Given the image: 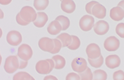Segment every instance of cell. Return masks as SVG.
Returning a JSON list of instances; mask_svg holds the SVG:
<instances>
[{"instance_id":"cell-26","label":"cell","mask_w":124,"mask_h":80,"mask_svg":"<svg viewBox=\"0 0 124 80\" xmlns=\"http://www.w3.org/2000/svg\"><path fill=\"white\" fill-rule=\"evenodd\" d=\"M72 41L71 44L67 47L71 50H76L78 49L80 46V41L79 39L76 36L72 35Z\"/></svg>"},{"instance_id":"cell-34","label":"cell","mask_w":124,"mask_h":80,"mask_svg":"<svg viewBox=\"0 0 124 80\" xmlns=\"http://www.w3.org/2000/svg\"><path fill=\"white\" fill-rule=\"evenodd\" d=\"M12 0H0V3L2 5H7L11 3Z\"/></svg>"},{"instance_id":"cell-11","label":"cell","mask_w":124,"mask_h":80,"mask_svg":"<svg viewBox=\"0 0 124 80\" xmlns=\"http://www.w3.org/2000/svg\"><path fill=\"white\" fill-rule=\"evenodd\" d=\"M93 30L97 35L100 36L104 35L109 31V25L107 22L103 20H100L94 24Z\"/></svg>"},{"instance_id":"cell-6","label":"cell","mask_w":124,"mask_h":80,"mask_svg":"<svg viewBox=\"0 0 124 80\" xmlns=\"http://www.w3.org/2000/svg\"><path fill=\"white\" fill-rule=\"evenodd\" d=\"M71 66L74 71L78 73L83 72L87 68L86 60L80 57L75 58L71 62Z\"/></svg>"},{"instance_id":"cell-20","label":"cell","mask_w":124,"mask_h":80,"mask_svg":"<svg viewBox=\"0 0 124 80\" xmlns=\"http://www.w3.org/2000/svg\"><path fill=\"white\" fill-rule=\"evenodd\" d=\"M49 0H34L33 6L37 11H42L49 5Z\"/></svg>"},{"instance_id":"cell-35","label":"cell","mask_w":124,"mask_h":80,"mask_svg":"<svg viewBox=\"0 0 124 80\" xmlns=\"http://www.w3.org/2000/svg\"><path fill=\"white\" fill-rule=\"evenodd\" d=\"M44 80H57L58 79L54 76H52V75H49V76H46L44 78Z\"/></svg>"},{"instance_id":"cell-38","label":"cell","mask_w":124,"mask_h":80,"mask_svg":"<svg viewBox=\"0 0 124 80\" xmlns=\"http://www.w3.org/2000/svg\"><path fill=\"white\" fill-rule=\"evenodd\" d=\"M26 1H29V0H26Z\"/></svg>"},{"instance_id":"cell-7","label":"cell","mask_w":124,"mask_h":80,"mask_svg":"<svg viewBox=\"0 0 124 80\" xmlns=\"http://www.w3.org/2000/svg\"><path fill=\"white\" fill-rule=\"evenodd\" d=\"M120 42L118 39L114 36L107 38L104 43V47L108 52H115L119 48Z\"/></svg>"},{"instance_id":"cell-9","label":"cell","mask_w":124,"mask_h":80,"mask_svg":"<svg viewBox=\"0 0 124 80\" xmlns=\"http://www.w3.org/2000/svg\"><path fill=\"white\" fill-rule=\"evenodd\" d=\"M38 46L42 51L51 53L54 48V40L48 37L42 38L39 40Z\"/></svg>"},{"instance_id":"cell-27","label":"cell","mask_w":124,"mask_h":80,"mask_svg":"<svg viewBox=\"0 0 124 80\" xmlns=\"http://www.w3.org/2000/svg\"><path fill=\"white\" fill-rule=\"evenodd\" d=\"M54 48L50 53L55 54L59 53L61 50L62 47V44L60 40L58 39H54Z\"/></svg>"},{"instance_id":"cell-10","label":"cell","mask_w":124,"mask_h":80,"mask_svg":"<svg viewBox=\"0 0 124 80\" xmlns=\"http://www.w3.org/2000/svg\"><path fill=\"white\" fill-rule=\"evenodd\" d=\"M86 53L88 58L91 59H96L101 55L100 47L95 43H91L87 46Z\"/></svg>"},{"instance_id":"cell-18","label":"cell","mask_w":124,"mask_h":80,"mask_svg":"<svg viewBox=\"0 0 124 80\" xmlns=\"http://www.w3.org/2000/svg\"><path fill=\"white\" fill-rule=\"evenodd\" d=\"M54 64V68L57 70H60L65 67L66 65V60L61 55H55L52 58Z\"/></svg>"},{"instance_id":"cell-29","label":"cell","mask_w":124,"mask_h":80,"mask_svg":"<svg viewBox=\"0 0 124 80\" xmlns=\"http://www.w3.org/2000/svg\"><path fill=\"white\" fill-rule=\"evenodd\" d=\"M113 79L114 80H124V72L122 70H119L113 74Z\"/></svg>"},{"instance_id":"cell-23","label":"cell","mask_w":124,"mask_h":80,"mask_svg":"<svg viewBox=\"0 0 124 80\" xmlns=\"http://www.w3.org/2000/svg\"><path fill=\"white\" fill-rule=\"evenodd\" d=\"M88 61L91 66L95 68H99L102 66L104 62V59L101 55L99 57L95 59L88 58Z\"/></svg>"},{"instance_id":"cell-30","label":"cell","mask_w":124,"mask_h":80,"mask_svg":"<svg viewBox=\"0 0 124 80\" xmlns=\"http://www.w3.org/2000/svg\"><path fill=\"white\" fill-rule=\"evenodd\" d=\"M98 2L94 1H91L88 3H87L86 6H85V10H86V12L90 14V15H92V9L93 7V6L97 4Z\"/></svg>"},{"instance_id":"cell-2","label":"cell","mask_w":124,"mask_h":80,"mask_svg":"<svg viewBox=\"0 0 124 80\" xmlns=\"http://www.w3.org/2000/svg\"><path fill=\"white\" fill-rule=\"evenodd\" d=\"M19 61L18 56H10L7 58L4 64L5 71L8 74H13L19 69Z\"/></svg>"},{"instance_id":"cell-24","label":"cell","mask_w":124,"mask_h":80,"mask_svg":"<svg viewBox=\"0 0 124 80\" xmlns=\"http://www.w3.org/2000/svg\"><path fill=\"white\" fill-rule=\"evenodd\" d=\"M93 80H106L107 78V74L102 70H97L93 73Z\"/></svg>"},{"instance_id":"cell-14","label":"cell","mask_w":124,"mask_h":80,"mask_svg":"<svg viewBox=\"0 0 124 80\" xmlns=\"http://www.w3.org/2000/svg\"><path fill=\"white\" fill-rule=\"evenodd\" d=\"M110 16L114 21H121L124 18V10L119 6L114 7L110 10Z\"/></svg>"},{"instance_id":"cell-22","label":"cell","mask_w":124,"mask_h":80,"mask_svg":"<svg viewBox=\"0 0 124 80\" xmlns=\"http://www.w3.org/2000/svg\"><path fill=\"white\" fill-rule=\"evenodd\" d=\"M14 80H33L34 79L25 72H19L16 74L13 77Z\"/></svg>"},{"instance_id":"cell-16","label":"cell","mask_w":124,"mask_h":80,"mask_svg":"<svg viewBox=\"0 0 124 80\" xmlns=\"http://www.w3.org/2000/svg\"><path fill=\"white\" fill-rule=\"evenodd\" d=\"M48 20V17L44 12H38L36 20L33 22V24L37 28L43 27Z\"/></svg>"},{"instance_id":"cell-37","label":"cell","mask_w":124,"mask_h":80,"mask_svg":"<svg viewBox=\"0 0 124 80\" xmlns=\"http://www.w3.org/2000/svg\"><path fill=\"white\" fill-rule=\"evenodd\" d=\"M60 1H63V0H60Z\"/></svg>"},{"instance_id":"cell-15","label":"cell","mask_w":124,"mask_h":80,"mask_svg":"<svg viewBox=\"0 0 124 80\" xmlns=\"http://www.w3.org/2000/svg\"><path fill=\"white\" fill-rule=\"evenodd\" d=\"M61 7L64 12L71 14L75 11L76 5L73 0H63L61 4Z\"/></svg>"},{"instance_id":"cell-3","label":"cell","mask_w":124,"mask_h":80,"mask_svg":"<svg viewBox=\"0 0 124 80\" xmlns=\"http://www.w3.org/2000/svg\"><path fill=\"white\" fill-rule=\"evenodd\" d=\"M19 14L24 21L29 24L33 22L37 17V13L34 9L30 6L23 7L20 10Z\"/></svg>"},{"instance_id":"cell-21","label":"cell","mask_w":124,"mask_h":80,"mask_svg":"<svg viewBox=\"0 0 124 80\" xmlns=\"http://www.w3.org/2000/svg\"><path fill=\"white\" fill-rule=\"evenodd\" d=\"M55 20L59 21L62 27V31H65L69 28L70 21L68 18L63 15H61L57 17Z\"/></svg>"},{"instance_id":"cell-25","label":"cell","mask_w":124,"mask_h":80,"mask_svg":"<svg viewBox=\"0 0 124 80\" xmlns=\"http://www.w3.org/2000/svg\"><path fill=\"white\" fill-rule=\"evenodd\" d=\"M78 75L81 80H91L93 77L90 69L88 67L83 72L79 73Z\"/></svg>"},{"instance_id":"cell-12","label":"cell","mask_w":124,"mask_h":80,"mask_svg":"<svg viewBox=\"0 0 124 80\" xmlns=\"http://www.w3.org/2000/svg\"><path fill=\"white\" fill-rule=\"evenodd\" d=\"M105 64L109 69H113L118 68L121 64L120 58L116 55H109L106 58Z\"/></svg>"},{"instance_id":"cell-1","label":"cell","mask_w":124,"mask_h":80,"mask_svg":"<svg viewBox=\"0 0 124 80\" xmlns=\"http://www.w3.org/2000/svg\"><path fill=\"white\" fill-rule=\"evenodd\" d=\"M55 64L52 59H46L38 61L35 66V69L38 73L40 74H48L52 71L54 68Z\"/></svg>"},{"instance_id":"cell-17","label":"cell","mask_w":124,"mask_h":80,"mask_svg":"<svg viewBox=\"0 0 124 80\" xmlns=\"http://www.w3.org/2000/svg\"><path fill=\"white\" fill-rule=\"evenodd\" d=\"M62 31V27L59 21L55 20L51 22L47 27V31L50 35H56Z\"/></svg>"},{"instance_id":"cell-32","label":"cell","mask_w":124,"mask_h":80,"mask_svg":"<svg viewBox=\"0 0 124 80\" xmlns=\"http://www.w3.org/2000/svg\"><path fill=\"white\" fill-rule=\"evenodd\" d=\"M16 21L17 22V23L21 26H27L28 24H29V23L24 21V20L20 17L19 13H18L16 16Z\"/></svg>"},{"instance_id":"cell-28","label":"cell","mask_w":124,"mask_h":80,"mask_svg":"<svg viewBox=\"0 0 124 80\" xmlns=\"http://www.w3.org/2000/svg\"><path fill=\"white\" fill-rule=\"evenodd\" d=\"M117 34L122 38H124V23H121L117 25L116 28Z\"/></svg>"},{"instance_id":"cell-19","label":"cell","mask_w":124,"mask_h":80,"mask_svg":"<svg viewBox=\"0 0 124 80\" xmlns=\"http://www.w3.org/2000/svg\"><path fill=\"white\" fill-rule=\"evenodd\" d=\"M57 39H59L62 44V47H66L69 46L72 41V36L67 33H62L59 35Z\"/></svg>"},{"instance_id":"cell-5","label":"cell","mask_w":124,"mask_h":80,"mask_svg":"<svg viewBox=\"0 0 124 80\" xmlns=\"http://www.w3.org/2000/svg\"><path fill=\"white\" fill-rule=\"evenodd\" d=\"M79 25L82 31L85 32L90 31L94 25V19L92 16L85 15L79 20Z\"/></svg>"},{"instance_id":"cell-13","label":"cell","mask_w":124,"mask_h":80,"mask_svg":"<svg viewBox=\"0 0 124 80\" xmlns=\"http://www.w3.org/2000/svg\"><path fill=\"white\" fill-rule=\"evenodd\" d=\"M92 15L98 19H102L106 16V9L104 6L98 3L93 7Z\"/></svg>"},{"instance_id":"cell-33","label":"cell","mask_w":124,"mask_h":80,"mask_svg":"<svg viewBox=\"0 0 124 80\" xmlns=\"http://www.w3.org/2000/svg\"><path fill=\"white\" fill-rule=\"evenodd\" d=\"M19 59V69H23L26 67L28 64V61H24V60L21 59L18 57Z\"/></svg>"},{"instance_id":"cell-8","label":"cell","mask_w":124,"mask_h":80,"mask_svg":"<svg viewBox=\"0 0 124 80\" xmlns=\"http://www.w3.org/2000/svg\"><path fill=\"white\" fill-rule=\"evenodd\" d=\"M22 36L17 31H11L9 32L7 36V42L13 46H16L22 42Z\"/></svg>"},{"instance_id":"cell-31","label":"cell","mask_w":124,"mask_h":80,"mask_svg":"<svg viewBox=\"0 0 124 80\" xmlns=\"http://www.w3.org/2000/svg\"><path fill=\"white\" fill-rule=\"evenodd\" d=\"M66 80H80V77L78 74L75 73H70L67 75L66 78Z\"/></svg>"},{"instance_id":"cell-36","label":"cell","mask_w":124,"mask_h":80,"mask_svg":"<svg viewBox=\"0 0 124 80\" xmlns=\"http://www.w3.org/2000/svg\"><path fill=\"white\" fill-rule=\"evenodd\" d=\"M118 6L121 7L124 10V0H122L118 4Z\"/></svg>"},{"instance_id":"cell-4","label":"cell","mask_w":124,"mask_h":80,"mask_svg":"<svg viewBox=\"0 0 124 80\" xmlns=\"http://www.w3.org/2000/svg\"><path fill=\"white\" fill-rule=\"evenodd\" d=\"M32 55V50L30 46L27 44H22L18 48L17 56L19 58L24 61H28L31 58Z\"/></svg>"}]
</instances>
